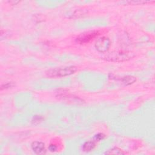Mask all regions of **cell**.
<instances>
[{
	"instance_id": "6da1fadb",
	"label": "cell",
	"mask_w": 155,
	"mask_h": 155,
	"mask_svg": "<svg viewBox=\"0 0 155 155\" xmlns=\"http://www.w3.org/2000/svg\"><path fill=\"white\" fill-rule=\"evenodd\" d=\"M77 70V67L71 65L51 69L46 71L45 74L50 78H60L71 75L75 73Z\"/></svg>"
},
{
	"instance_id": "7a4b0ae2",
	"label": "cell",
	"mask_w": 155,
	"mask_h": 155,
	"mask_svg": "<svg viewBox=\"0 0 155 155\" xmlns=\"http://www.w3.org/2000/svg\"><path fill=\"white\" fill-rule=\"evenodd\" d=\"M134 54L130 51L119 50L114 51L108 54L105 58L108 61L111 62H124L128 61L134 56Z\"/></svg>"
},
{
	"instance_id": "3957f363",
	"label": "cell",
	"mask_w": 155,
	"mask_h": 155,
	"mask_svg": "<svg viewBox=\"0 0 155 155\" xmlns=\"http://www.w3.org/2000/svg\"><path fill=\"white\" fill-rule=\"evenodd\" d=\"M111 45V41L110 39L106 36H102L98 38L95 44L94 47L100 53L107 52Z\"/></svg>"
},
{
	"instance_id": "277c9868",
	"label": "cell",
	"mask_w": 155,
	"mask_h": 155,
	"mask_svg": "<svg viewBox=\"0 0 155 155\" xmlns=\"http://www.w3.org/2000/svg\"><path fill=\"white\" fill-rule=\"evenodd\" d=\"M99 35H100V33L99 31H91L84 33L79 35L76 38V41L78 43L80 44H87L91 41L93 39H94Z\"/></svg>"
},
{
	"instance_id": "5b68a950",
	"label": "cell",
	"mask_w": 155,
	"mask_h": 155,
	"mask_svg": "<svg viewBox=\"0 0 155 155\" xmlns=\"http://www.w3.org/2000/svg\"><path fill=\"white\" fill-rule=\"evenodd\" d=\"M31 148L33 151L37 154H42L45 153V144L39 141H35L31 144Z\"/></svg>"
},
{
	"instance_id": "8992f818",
	"label": "cell",
	"mask_w": 155,
	"mask_h": 155,
	"mask_svg": "<svg viewBox=\"0 0 155 155\" xmlns=\"http://www.w3.org/2000/svg\"><path fill=\"white\" fill-rule=\"evenodd\" d=\"M96 144L94 140L87 141L82 145V150L85 152H90L94 150Z\"/></svg>"
},
{
	"instance_id": "52a82bcc",
	"label": "cell",
	"mask_w": 155,
	"mask_h": 155,
	"mask_svg": "<svg viewBox=\"0 0 155 155\" xmlns=\"http://www.w3.org/2000/svg\"><path fill=\"white\" fill-rule=\"evenodd\" d=\"M120 81L124 85H128L133 84L136 81V78L133 76H126L121 78Z\"/></svg>"
},
{
	"instance_id": "ba28073f",
	"label": "cell",
	"mask_w": 155,
	"mask_h": 155,
	"mask_svg": "<svg viewBox=\"0 0 155 155\" xmlns=\"http://www.w3.org/2000/svg\"><path fill=\"white\" fill-rule=\"evenodd\" d=\"M105 154H126L125 152H124L123 150L120 149L118 147H114L111 149L108 150L105 153Z\"/></svg>"
},
{
	"instance_id": "9c48e42d",
	"label": "cell",
	"mask_w": 155,
	"mask_h": 155,
	"mask_svg": "<svg viewBox=\"0 0 155 155\" xmlns=\"http://www.w3.org/2000/svg\"><path fill=\"white\" fill-rule=\"evenodd\" d=\"M105 137V135L103 133H97L96 135H94V137H93V140L94 142H99L101 141L103 139H104V138Z\"/></svg>"
},
{
	"instance_id": "30bf717a",
	"label": "cell",
	"mask_w": 155,
	"mask_h": 155,
	"mask_svg": "<svg viewBox=\"0 0 155 155\" xmlns=\"http://www.w3.org/2000/svg\"><path fill=\"white\" fill-rule=\"evenodd\" d=\"M14 86V84L12 82H6L5 84H3L1 85V90H5V89H8L10 88H12Z\"/></svg>"
},
{
	"instance_id": "8fae6325",
	"label": "cell",
	"mask_w": 155,
	"mask_h": 155,
	"mask_svg": "<svg viewBox=\"0 0 155 155\" xmlns=\"http://www.w3.org/2000/svg\"><path fill=\"white\" fill-rule=\"evenodd\" d=\"M48 150L51 152H55L57 150V147L56 145L51 143L49 146H48Z\"/></svg>"
},
{
	"instance_id": "7c38bea8",
	"label": "cell",
	"mask_w": 155,
	"mask_h": 155,
	"mask_svg": "<svg viewBox=\"0 0 155 155\" xmlns=\"http://www.w3.org/2000/svg\"><path fill=\"white\" fill-rule=\"evenodd\" d=\"M42 120V117L40 116H35L34 117H33V122H37L38 123L40 121H41Z\"/></svg>"
}]
</instances>
